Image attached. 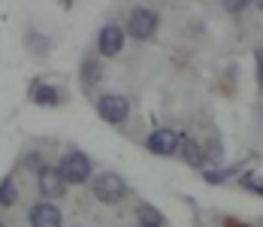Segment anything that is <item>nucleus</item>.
<instances>
[{
	"label": "nucleus",
	"instance_id": "f3484780",
	"mask_svg": "<svg viewBox=\"0 0 263 227\" xmlns=\"http://www.w3.org/2000/svg\"><path fill=\"white\" fill-rule=\"evenodd\" d=\"M254 64H257V85L263 88V49H254Z\"/></svg>",
	"mask_w": 263,
	"mask_h": 227
},
{
	"label": "nucleus",
	"instance_id": "2eb2a0df",
	"mask_svg": "<svg viewBox=\"0 0 263 227\" xmlns=\"http://www.w3.org/2000/svg\"><path fill=\"white\" fill-rule=\"evenodd\" d=\"M239 185H242L245 191H251V194H260V197H263V182H260V179H254L251 173H245V176L239 179Z\"/></svg>",
	"mask_w": 263,
	"mask_h": 227
},
{
	"label": "nucleus",
	"instance_id": "f8f14e48",
	"mask_svg": "<svg viewBox=\"0 0 263 227\" xmlns=\"http://www.w3.org/2000/svg\"><path fill=\"white\" fill-rule=\"evenodd\" d=\"M100 70H103V67H100L97 61H91V58H88V61L82 64V85H85V88L97 85V82H100V76H103Z\"/></svg>",
	"mask_w": 263,
	"mask_h": 227
},
{
	"label": "nucleus",
	"instance_id": "4be33fe9",
	"mask_svg": "<svg viewBox=\"0 0 263 227\" xmlns=\"http://www.w3.org/2000/svg\"><path fill=\"white\" fill-rule=\"evenodd\" d=\"M139 227H148V224H139Z\"/></svg>",
	"mask_w": 263,
	"mask_h": 227
},
{
	"label": "nucleus",
	"instance_id": "20e7f679",
	"mask_svg": "<svg viewBox=\"0 0 263 227\" xmlns=\"http://www.w3.org/2000/svg\"><path fill=\"white\" fill-rule=\"evenodd\" d=\"M97 112H100V118L109 121V125H121L130 115V103H127V97H121V94H103L97 100Z\"/></svg>",
	"mask_w": 263,
	"mask_h": 227
},
{
	"label": "nucleus",
	"instance_id": "423d86ee",
	"mask_svg": "<svg viewBox=\"0 0 263 227\" xmlns=\"http://www.w3.org/2000/svg\"><path fill=\"white\" fill-rule=\"evenodd\" d=\"M30 227H61L64 221V215H61V209L49 200H40L36 206H30Z\"/></svg>",
	"mask_w": 263,
	"mask_h": 227
},
{
	"label": "nucleus",
	"instance_id": "39448f33",
	"mask_svg": "<svg viewBox=\"0 0 263 227\" xmlns=\"http://www.w3.org/2000/svg\"><path fill=\"white\" fill-rule=\"evenodd\" d=\"M158 30V15L152 9H133L127 19V33L133 40H152Z\"/></svg>",
	"mask_w": 263,
	"mask_h": 227
},
{
	"label": "nucleus",
	"instance_id": "aec40b11",
	"mask_svg": "<svg viewBox=\"0 0 263 227\" xmlns=\"http://www.w3.org/2000/svg\"><path fill=\"white\" fill-rule=\"evenodd\" d=\"M257 9H260V12H263V3H257Z\"/></svg>",
	"mask_w": 263,
	"mask_h": 227
},
{
	"label": "nucleus",
	"instance_id": "f257e3e1",
	"mask_svg": "<svg viewBox=\"0 0 263 227\" xmlns=\"http://www.w3.org/2000/svg\"><path fill=\"white\" fill-rule=\"evenodd\" d=\"M91 191H94V197L100 203H121L127 194H130V188H127V182L118 176V173H100V176H94V185H91Z\"/></svg>",
	"mask_w": 263,
	"mask_h": 227
},
{
	"label": "nucleus",
	"instance_id": "9b49d317",
	"mask_svg": "<svg viewBox=\"0 0 263 227\" xmlns=\"http://www.w3.org/2000/svg\"><path fill=\"white\" fill-rule=\"evenodd\" d=\"M136 215H139V224H148V227H163L166 224V218L160 215L155 206H148V203H142V206L136 209Z\"/></svg>",
	"mask_w": 263,
	"mask_h": 227
},
{
	"label": "nucleus",
	"instance_id": "7ed1b4c3",
	"mask_svg": "<svg viewBox=\"0 0 263 227\" xmlns=\"http://www.w3.org/2000/svg\"><path fill=\"white\" fill-rule=\"evenodd\" d=\"M182 133H176L173 127H160L155 130L148 139H145V149L152 151V154H160V158H170V154H176V151L182 149Z\"/></svg>",
	"mask_w": 263,
	"mask_h": 227
},
{
	"label": "nucleus",
	"instance_id": "412c9836",
	"mask_svg": "<svg viewBox=\"0 0 263 227\" xmlns=\"http://www.w3.org/2000/svg\"><path fill=\"white\" fill-rule=\"evenodd\" d=\"M0 227H6V224H3V221H0Z\"/></svg>",
	"mask_w": 263,
	"mask_h": 227
},
{
	"label": "nucleus",
	"instance_id": "ddd939ff",
	"mask_svg": "<svg viewBox=\"0 0 263 227\" xmlns=\"http://www.w3.org/2000/svg\"><path fill=\"white\" fill-rule=\"evenodd\" d=\"M15 200H18L15 182H12V176H6L3 182H0V206H12Z\"/></svg>",
	"mask_w": 263,
	"mask_h": 227
},
{
	"label": "nucleus",
	"instance_id": "0eeeda50",
	"mask_svg": "<svg viewBox=\"0 0 263 227\" xmlns=\"http://www.w3.org/2000/svg\"><path fill=\"white\" fill-rule=\"evenodd\" d=\"M121 49H124V30L118 25L100 27V33H97V51L103 58H112V55H118Z\"/></svg>",
	"mask_w": 263,
	"mask_h": 227
},
{
	"label": "nucleus",
	"instance_id": "9d476101",
	"mask_svg": "<svg viewBox=\"0 0 263 227\" xmlns=\"http://www.w3.org/2000/svg\"><path fill=\"white\" fill-rule=\"evenodd\" d=\"M182 158H184V164H191V167H203L206 164V151L200 149V143H194V139H187L184 136L182 139Z\"/></svg>",
	"mask_w": 263,
	"mask_h": 227
},
{
	"label": "nucleus",
	"instance_id": "4468645a",
	"mask_svg": "<svg viewBox=\"0 0 263 227\" xmlns=\"http://www.w3.org/2000/svg\"><path fill=\"white\" fill-rule=\"evenodd\" d=\"M203 151H206V161H212V164H221V161H224V149H221L218 139H209V146Z\"/></svg>",
	"mask_w": 263,
	"mask_h": 227
},
{
	"label": "nucleus",
	"instance_id": "a211bd4d",
	"mask_svg": "<svg viewBox=\"0 0 263 227\" xmlns=\"http://www.w3.org/2000/svg\"><path fill=\"white\" fill-rule=\"evenodd\" d=\"M224 9L227 12H242V9H248V3H242V0L239 3H224Z\"/></svg>",
	"mask_w": 263,
	"mask_h": 227
},
{
	"label": "nucleus",
	"instance_id": "6e6552de",
	"mask_svg": "<svg viewBox=\"0 0 263 227\" xmlns=\"http://www.w3.org/2000/svg\"><path fill=\"white\" fill-rule=\"evenodd\" d=\"M64 188H67V182L61 179L58 167L43 164V167H40V194H43V197H61Z\"/></svg>",
	"mask_w": 263,
	"mask_h": 227
},
{
	"label": "nucleus",
	"instance_id": "1a4fd4ad",
	"mask_svg": "<svg viewBox=\"0 0 263 227\" xmlns=\"http://www.w3.org/2000/svg\"><path fill=\"white\" fill-rule=\"evenodd\" d=\"M30 100L36 103V106H58V103L64 100V91H61L58 85H43V82H36V85L30 88Z\"/></svg>",
	"mask_w": 263,
	"mask_h": 227
},
{
	"label": "nucleus",
	"instance_id": "dca6fc26",
	"mask_svg": "<svg viewBox=\"0 0 263 227\" xmlns=\"http://www.w3.org/2000/svg\"><path fill=\"white\" fill-rule=\"evenodd\" d=\"M236 173V167H230V170H209V173H203V179L209 182V185H218V182H224V179H230Z\"/></svg>",
	"mask_w": 263,
	"mask_h": 227
},
{
	"label": "nucleus",
	"instance_id": "6ab92c4d",
	"mask_svg": "<svg viewBox=\"0 0 263 227\" xmlns=\"http://www.w3.org/2000/svg\"><path fill=\"white\" fill-rule=\"evenodd\" d=\"M227 227H245V224H236V221H227Z\"/></svg>",
	"mask_w": 263,
	"mask_h": 227
},
{
	"label": "nucleus",
	"instance_id": "f03ea898",
	"mask_svg": "<svg viewBox=\"0 0 263 227\" xmlns=\"http://www.w3.org/2000/svg\"><path fill=\"white\" fill-rule=\"evenodd\" d=\"M58 173H61V179L67 185H82V182H88V176H91V158L85 151H76V149L67 151L61 158V164H58Z\"/></svg>",
	"mask_w": 263,
	"mask_h": 227
}]
</instances>
